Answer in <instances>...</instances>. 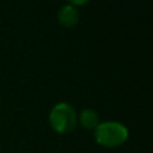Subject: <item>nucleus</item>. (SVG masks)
I'll return each instance as SVG.
<instances>
[{"label":"nucleus","mask_w":153,"mask_h":153,"mask_svg":"<svg viewBox=\"0 0 153 153\" xmlns=\"http://www.w3.org/2000/svg\"><path fill=\"white\" fill-rule=\"evenodd\" d=\"M129 137L128 128L121 122L106 121L100 122L94 129L95 143L105 148H117L126 143Z\"/></svg>","instance_id":"f257e3e1"},{"label":"nucleus","mask_w":153,"mask_h":153,"mask_svg":"<svg viewBox=\"0 0 153 153\" xmlns=\"http://www.w3.org/2000/svg\"><path fill=\"white\" fill-rule=\"evenodd\" d=\"M48 121L54 132L59 134H67L75 129L78 122L75 109L67 102H59L51 109Z\"/></svg>","instance_id":"f03ea898"},{"label":"nucleus","mask_w":153,"mask_h":153,"mask_svg":"<svg viewBox=\"0 0 153 153\" xmlns=\"http://www.w3.org/2000/svg\"><path fill=\"white\" fill-rule=\"evenodd\" d=\"M58 22L65 28H71V27L76 26L79 22L78 10L71 4H65L58 11Z\"/></svg>","instance_id":"7ed1b4c3"},{"label":"nucleus","mask_w":153,"mask_h":153,"mask_svg":"<svg viewBox=\"0 0 153 153\" xmlns=\"http://www.w3.org/2000/svg\"><path fill=\"white\" fill-rule=\"evenodd\" d=\"M79 122L85 129H95L100 124V117L93 109H83L79 114Z\"/></svg>","instance_id":"20e7f679"}]
</instances>
